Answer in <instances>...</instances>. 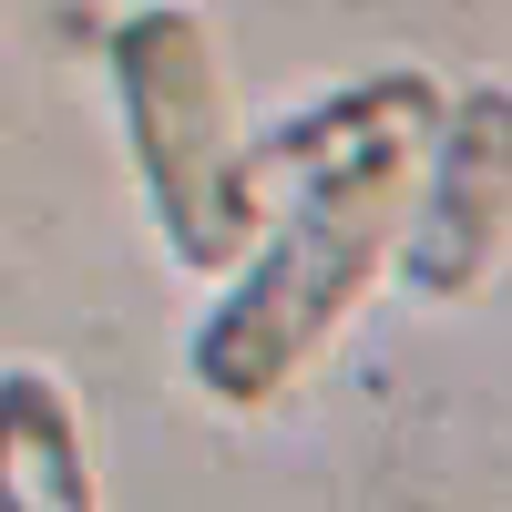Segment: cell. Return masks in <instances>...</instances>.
Wrapping results in <instances>:
<instances>
[{
	"label": "cell",
	"mask_w": 512,
	"mask_h": 512,
	"mask_svg": "<svg viewBox=\"0 0 512 512\" xmlns=\"http://www.w3.org/2000/svg\"><path fill=\"white\" fill-rule=\"evenodd\" d=\"M502 205H512V103L482 93L472 113H461V154L441 175V246L420 256V287H461L492 256L502 236Z\"/></svg>",
	"instance_id": "obj_3"
},
{
	"label": "cell",
	"mask_w": 512,
	"mask_h": 512,
	"mask_svg": "<svg viewBox=\"0 0 512 512\" xmlns=\"http://www.w3.org/2000/svg\"><path fill=\"white\" fill-rule=\"evenodd\" d=\"M390 205H400V154L390 144H359L349 164H328L318 195H308V216L287 226V246L256 267V287L236 297V308L205 328L195 369L216 379L226 400H267L277 379L328 338V318L359 297L379 236H390Z\"/></svg>",
	"instance_id": "obj_1"
},
{
	"label": "cell",
	"mask_w": 512,
	"mask_h": 512,
	"mask_svg": "<svg viewBox=\"0 0 512 512\" xmlns=\"http://www.w3.org/2000/svg\"><path fill=\"white\" fill-rule=\"evenodd\" d=\"M123 72V113H134L154 205L175 226L185 256H226L236 246V164H226V113H216V52L185 11H144L113 41Z\"/></svg>",
	"instance_id": "obj_2"
},
{
	"label": "cell",
	"mask_w": 512,
	"mask_h": 512,
	"mask_svg": "<svg viewBox=\"0 0 512 512\" xmlns=\"http://www.w3.org/2000/svg\"><path fill=\"white\" fill-rule=\"evenodd\" d=\"M0 512H93L72 420H62V390L31 379V369L0 379Z\"/></svg>",
	"instance_id": "obj_4"
}]
</instances>
